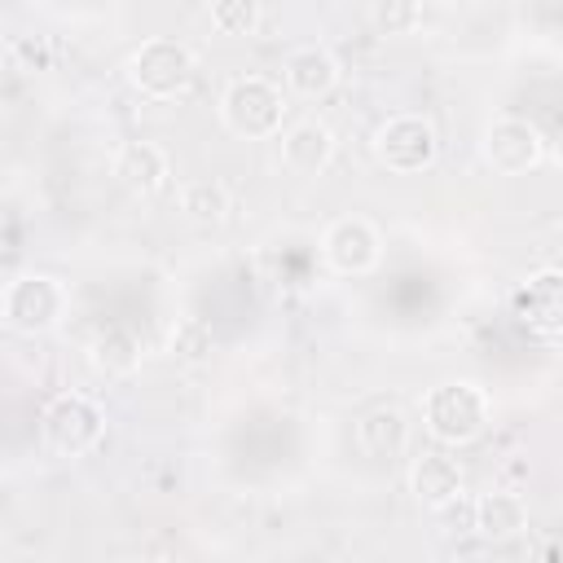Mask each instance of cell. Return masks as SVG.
I'll list each match as a JSON object with an SVG mask.
<instances>
[{
  "label": "cell",
  "instance_id": "cell-1",
  "mask_svg": "<svg viewBox=\"0 0 563 563\" xmlns=\"http://www.w3.org/2000/svg\"><path fill=\"white\" fill-rule=\"evenodd\" d=\"M422 422H427V435L449 444V449H462V444H475L488 422H493V400L479 383L471 378H453V383H440L427 391L422 400Z\"/></svg>",
  "mask_w": 563,
  "mask_h": 563
},
{
  "label": "cell",
  "instance_id": "cell-2",
  "mask_svg": "<svg viewBox=\"0 0 563 563\" xmlns=\"http://www.w3.org/2000/svg\"><path fill=\"white\" fill-rule=\"evenodd\" d=\"M128 79L141 97L154 101H176L198 84V53L180 40H145L128 57Z\"/></svg>",
  "mask_w": 563,
  "mask_h": 563
},
{
  "label": "cell",
  "instance_id": "cell-3",
  "mask_svg": "<svg viewBox=\"0 0 563 563\" xmlns=\"http://www.w3.org/2000/svg\"><path fill=\"white\" fill-rule=\"evenodd\" d=\"M220 119L233 136H246V141L277 136L286 119V92L264 75H238L220 97Z\"/></svg>",
  "mask_w": 563,
  "mask_h": 563
},
{
  "label": "cell",
  "instance_id": "cell-4",
  "mask_svg": "<svg viewBox=\"0 0 563 563\" xmlns=\"http://www.w3.org/2000/svg\"><path fill=\"white\" fill-rule=\"evenodd\" d=\"M40 435L57 457H84L106 440V409L84 391H62L40 418Z\"/></svg>",
  "mask_w": 563,
  "mask_h": 563
},
{
  "label": "cell",
  "instance_id": "cell-5",
  "mask_svg": "<svg viewBox=\"0 0 563 563\" xmlns=\"http://www.w3.org/2000/svg\"><path fill=\"white\" fill-rule=\"evenodd\" d=\"M374 158L396 176H418L440 158V136L427 114H391L374 128Z\"/></svg>",
  "mask_w": 563,
  "mask_h": 563
},
{
  "label": "cell",
  "instance_id": "cell-6",
  "mask_svg": "<svg viewBox=\"0 0 563 563\" xmlns=\"http://www.w3.org/2000/svg\"><path fill=\"white\" fill-rule=\"evenodd\" d=\"M66 312V290L48 273H22L0 295V317L13 334H48Z\"/></svg>",
  "mask_w": 563,
  "mask_h": 563
},
{
  "label": "cell",
  "instance_id": "cell-7",
  "mask_svg": "<svg viewBox=\"0 0 563 563\" xmlns=\"http://www.w3.org/2000/svg\"><path fill=\"white\" fill-rule=\"evenodd\" d=\"M545 158V136L532 119H519V114H506V119H493L488 132H484V163L501 176H523L532 172L537 163Z\"/></svg>",
  "mask_w": 563,
  "mask_h": 563
},
{
  "label": "cell",
  "instance_id": "cell-8",
  "mask_svg": "<svg viewBox=\"0 0 563 563\" xmlns=\"http://www.w3.org/2000/svg\"><path fill=\"white\" fill-rule=\"evenodd\" d=\"M321 255L334 273L361 277L383 260V238L365 216H339L321 238Z\"/></svg>",
  "mask_w": 563,
  "mask_h": 563
},
{
  "label": "cell",
  "instance_id": "cell-9",
  "mask_svg": "<svg viewBox=\"0 0 563 563\" xmlns=\"http://www.w3.org/2000/svg\"><path fill=\"white\" fill-rule=\"evenodd\" d=\"M515 308L541 343H554L559 330H563V273L559 268H537L528 277V286L515 295Z\"/></svg>",
  "mask_w": 563,
  "mask_h": 563
},
{
  "label": "cell",
  "instance_id": "cell-10",
  "mask_svg": "<svg viewBox=\"0 0 563 563\" xmlns=\"http://www.w3.org/2000/svg\"><path fill=\"white\" fill-rule=\"evenodd\" d=\"M114 176L123 189H132L136 198H154L172 185V158L158 141H128L114 154Z\"/></svg>",
  "mask_w": 563,
  "mask_h": 563
},
{
  "label": "cell",
  "instance_id": "cell-11",
  "mask_svg": "<svg viewBox=\"0 0 563 563\" xmlns=\"http://www.w3.org/2000/svg\"><path fill=\"white\" fill-rule=\"evenodd\" d=\"M282 163L295 176H321L334 163V132L321 119H299L282 132Z\"/></svg>",
  "mask_w": 563,
  "mask_h": 563
},
{
  "label": "cell",
  "instance_id": "cell-12",
  "mask_svg": "<svg viewBox=\"0 0 563 563\" xmlns=\"http://www.w3.org/2000/svg\"><path fill=\"white\" fill-rule=\"evenodd\" d=\"M339 79H343V66H339V57H334L330 48H321V44H303V48H295V53L286 57V88H290L295 97H303V101L330 97V92L339 88Z\"/></svg>",
  "mask_w": 563,
  "mask_h": 563
},
{
  "label": "cell",
  "instance_id": "cell-13",
  "mask_svg": "<svg viewBox=\"0 0 563 563\" xmlns=\"http://www.w3.org/2000/svg\"><path fill=\"white\" fill-rule=\"evenodd\" d=\"M528 528V501L519 493H479L471 497V532L484 541H510Z\"/></svg>",
  "mask_w": 563,
  "mask_h": 563
},
{
  "label": "cell",
  "instance_id": "cell-14",
  "mask_svg": "<svg viewBox=\"0 0 563 563\" xmlns=\"http://www.w3.org/2000/svg\"><path fill=\"white\" fill-rule=\"evenodd\" d=\"M409 488H413V497L427 510H440L444 501H453L457 493H466V479H462V466L449 453H422L409 466Z\"/></svg>",
  "mask_w": 563,
  "mask_h": 563
},
{
  "label": "cell",
  "instance_id": "cell-15",
  "mask_svg": "<svg viewBox=\"0 0 563 563\" xmlns=\"http://www.w3.org/2000/svg\"><path fill=\"white\" fill-rule=\"evenodd\" d=\"M88 365H92L101 378H128V374H136V365H141V343H136V334L123 330V325L97 330L92 343H88Z\"/></svg>",
  "mask_w": 563,
  "mask_h": 563
},
{
  "label": "cell",
  "instance_id": "cell-16",
  "mask_svg": "<svg viewBox=\"0 0 563 563\" xmlns=\"http://www.w3.org/2000/svg\"><path fill=\"white\" fill-rule=\"evenodd\" d=\"M356 444H361L369 457H400L405 444H409V422H405V413L391 409V405L361 413V422H356Z\"/></svg>",
  "mask_w": 563,
  "mask_h": 563
},
{
  "label": "cell",
  "instance_id": "cell-17",
  "mask_svg": "<svg viewBox=\"0 0 563 563\" xmlns=\"http://www.w3.org/2000/svg\"><path fill=\"white\" fill-rule=\"evenodd\" d=\"M180 211L194 220V224H224L229 211H233V198L229 189L216 180V176H202V180H185L180 185Z\"/></svg>",
  "mask_w": 563,
  "mask_h": 563
},
{
  "label": "cell",
  "instance_id": "cell-18",
  "mask_svg": "<svg viewBox=\"0 0 563 563\" xmlns=\"http://www.w3.org/2000/svg\"><path fill=\"white\" fill-rule=\"evenodd\" d=\"M211 343H216V334L202 317H180L167 334V352L176 365H202L211 356Z\"/></svg>",
  "mask_w": 563,
  "mask_h": 563
},
{
  "label": "cell",
  "instance_id": "cell-19",
  "mask_svg": "<svg viewBox=\"0 0 563 563\" xmlns=\"http://www.w3.org/2000/svg\"><path fill=\"white\" fill-rule=\"evenodd\" d=\"M264 22V0H211V26L220 35H255Z\"/></svg>",
  "mask_w": 563,
  "mask_h": 563
},
{
  "label": "cell",
  "instance_id": "cell-20",
  "mask_svg": "<svg viewBox=\"0 0 563 563\" xmlns=\"http://www.w3.org/2000/svg\"><path fill=\"white\" fill-rule=\"evenodd\" d=\"M413 13H418V0H378V9H374V22L391 35V31H405V26H413Z\"/></svg>",
  "mask_w": 563,
  "mask_h": 563
},
{
  "label": "cell",
  "instance_id": "cell-21",
  "mask_svg": "<svg viewBox=\"0 0 563 563\" xmlns=\"http://www.w3.org/2000/svg\"><path fill=\"white\" fill-rule=\"evenodd\" d=\"M418 4H453V0H418Z\"/></svg>",
  "mask_w": 563,
  "mask_h": 563
}]
</instances>
